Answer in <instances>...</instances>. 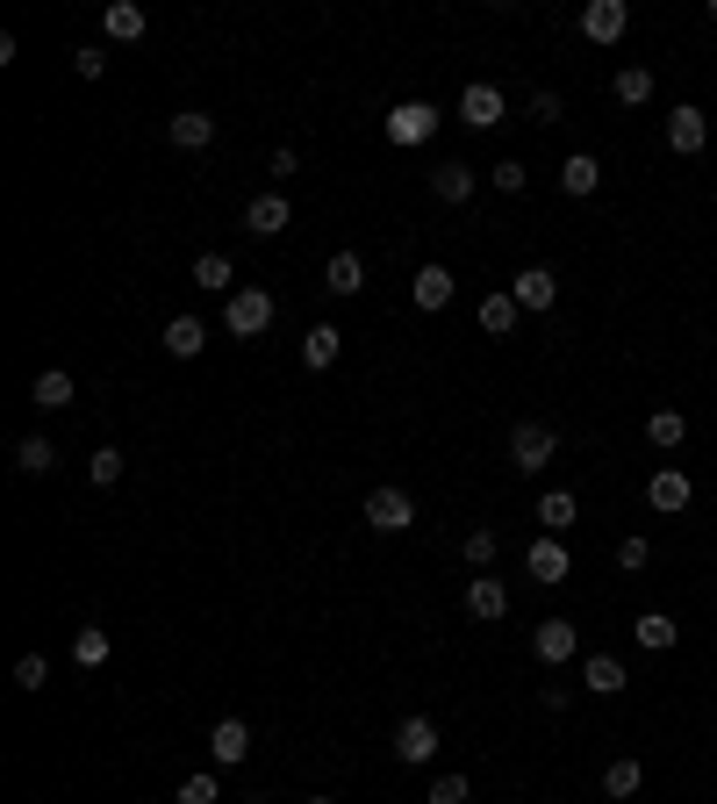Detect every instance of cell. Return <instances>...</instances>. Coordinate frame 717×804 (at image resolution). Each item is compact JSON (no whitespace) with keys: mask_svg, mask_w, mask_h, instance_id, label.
<instances>
[{"mask_svg":"<svg viewBox=\"0 0 717 804\" xmlns=\"http://www.w3.org/2000/svg\"><path fill=\"white\" fill-rule=\"evenodd\" d=\"M266 324H273V287H237L231 309H223V330L231 338H258Z\"/></svg>","mask_w":717,"mask_h":804,"instance_id":"6da1fadb","label":"cell"},{"mask_svg":"<svg viewBox=\"0 0 717 804\" xmlns=\"http://www.w3.org/2000/svg\"><path fill=\"white\" fill-rule=\"evenodd\" d=\"M553 452H560L553 424H516V431H510V467H516V475H539Z\"/></svg>","mask_w":717,"mask_h":804,"instance_id":"7a4b0ae2","label":"cell"},{"mask_svg":"<svg viewBox=\"0 0 717 804\" xmlns=\"http://www.w3.org/2000/svg\"><path fill=\"white\" fill-rule=\"evenodd\" d=\"M431 136H438V109L431 101H402V109L388 115V144L417 151V144H431Z\"/></svg>","mask_w":717,"mask_h":804,"instance_id":"3957f363","label":"cell"},{"mask_svg":"<svg viewBox=\"0 0 717 804\" xmlns=\"http://www.w3.org/2000/svg\"><path fill=\"white\" fill-rule=\"evenodd\" d=\"M366 525H373V532H409V525H417L409 489H373L366 496Z\"/></svg>","mask_w":717,"mask_h":804,"instance_id":"277c9868","label":"cell"},{"mask_svg":"<svg viewBox=\"0 0 717 804\" xmlns=\"http://www.w3.org/2000/svg\"><path fill=\"white\" fill-rule=\"evenodd\" d=\"M646 503L660 510V518H675V510H689V503H696V481L682 475V467H660V475L646 481Z\"/></svg>","mask_w":717,"mask_h":804,"instance_id":"5b68a950","label":"cell"},{"mask_svg":"<svg viewBox=\"0 0 717 804\" xmlns=\"http://www.w3.org/2000/svg\"><path fill=\"white\" fill-rule=\"evenodd\" d=\"M510 295H516V309H553V302H560V273L553 266H524V273H516V281H510Z\"/></svg>","mask_w":717,"mask_h":804,"instance_id":"8992f818","label":"cell"},{"mask_svg":"<svg viewBox=\"0 0 717 804\" xmlns=\"http://www.w3.org/2000/svg\"><path fill=\"white\" fill-rule=\"evenodd\" d=\"M531 654H539V661H553V669H560V661H574V654H582V632H574L567 618H545V625L531 632Z\"/></svg>","mask_w":717,"mask_h":804,"instance_id":"52a82bcc","label":"cell"},{"mask_svg":"<svg viewBox=\"0 0 717 804\" xmlns=\"http://www.w3.org/2000/svg\"><path fill=\"white\" fill-rule=\"evenodd\" d=\"M582 29H588V43H617L624 29H632V8H624V0H588Z\"/></svg>","mask_w":717,"mask_h":804,"instance_id":"ba28073f","label":"cell"},{"mask_svg":"<svg viewBox=\"0 0 717 804\" xmlns=\"http://www.w3.org/2000/svg\"><path fill=\"white\" fill-rule=\"evenodd\" d=\"M287 223H295V208H287V194H280V187L258 194V202L244 208V231H252V237H280Z\"/></svg>","mask_w":717,"mask_h":804,"instance_id":"9c48e42d","label":"cell"},{"mask_svg":"<svg viewBox=\"0 0 717 804\" xmlns=\"http://www.w3.org/2000/svg\"><path fill=\"white\" fill-rule=\"evenodd\" d=\"M460 123L467 130H495L502 123V86H488V80L467 86V94H460Z\"/></svg>","mask_w":717,"mask_h":804,"instance_id":"30bf717a","label":"cell"},{"mask_svg":"<svg viewBox=\"0 0 717 804\" xmlns=\"http://www.w3.org/2000/svg\"><path fill=\"white\" fill-rule=\"evenodd\" d=\"M524 568H531V582L560 589V582H567V574H574V560H567V546H560V539H539V546H531V553H524Z\"/></svg>","mask_w":717,"mask_h":804,"instance_id":"8fae6325","label":"cell"},{"mask_svg":"<svg viewBox=\"0 0 717 804\" xmlns=\"http://www.w3.org/2000/svg\"><path fill=\"white\" fill-rule=\"evenodd\" d=\"M431 754H438V725H431V719H402V733H395V762L423 769Z\"/></svg>","mask_w":717,"mask_h":804,"instance_id":"7c38bea8","label":"cell"},{"mask_svg":"<svg viewBox=\"0 0 717 804\" xmlns=\"http://www.w3.org/2000/svg\"><path fill=\"white\" fill-rule=\"evenodd\" d=\"M667 144H675L682 159H696V151L710 144V123H704V109H689V101H682V109L667 115Z\"/></svg>","mask_w":717,"mask_h":804,"instance_id":"4fadbf2b","label":"cell"},{"mask_svg":"<svg viewBox=\"0 0 717 804\" xmlns=\"http://www.w3.org/2000/svg\"><path fill=\"white\" fill-rule=\"evenodd\" d=\"M165 130H173L180 151H208V144H216V115H208V109H180Z\"/></svg>","mask_w":717,"mask_h":804,"instance_id":"5bb4252c","label":"cell"},{"mask_svg":"<svg viewBox=\"0 0 717 804\" xmlns=\"http://www.w3.org/2000/svg\"><path fill=\"white\" fill-rule=\"evenodd\" d=\"M208 747H216V769H237L244 754H252V725H244V719H216Z\"/></svg>","mask_w":717,"mask_h":804,"instance_id":"9a60e30c","label":"cell"},{"mask_svg":"<svg viewBox=\"0 0 717 804\" xmlns=\"http://www.w3.org/2000/svg\"><path fill=\"white\" fill-rule=\"evenodd\" d=\"M467 611L495 625V618H510V589H502L495 574H474V582H467Z\"/></svg>","mask_w":717,"mask_h":804,"instance_id":"2e32d148","label":"cell"},{"mask_svg":"<svg viewBox=\"0 0 717 804\" xmlns=\"http://www.w3.org/2000/svg\"><path fill=\"white\" fill-rule=\"evenodd\" d=\"M338 353H345V330L338 324H316L309 338H301V367H316V374L338 367Z\"/></svg>","mask_w":717,"mask_h":804,"instance_id":"e0dca14e","label":"cell"},{"mask_svg":"<svg viewBox=\"0 0 717 804\" xmlns=\"http://www.w3.org/2000/svg\"><path fill=\"white\" fill-rule=\"evenodd\" d=\"M474 165H460V159H445V165H438V173H431V194H438V202H452V208H460L467 202V194H474Z\"/></svg>","mask_w":717,"mask_h":804,"instance_id":"ac0fdd59","label":"cell"},{"mask_svg":"<svg viewBox=\"0 0 717 804\" xmlns=\"http://www.w3.org/2000/svg\"><path fill=\"white\" fill-rule=\"evenodd\" d=\"M202 345H208L202 316H173V324H165V353H173V359H202Z\"/></svg>","mask_w":717,"mask_h":804,"instance_id":"d6986e66","label":"cell"},{"mask_svg":"<svg viewBox=\"0 0 717 804\" xmlns=\"http://www.w3.org/2000/svg\"><path fill=\"white\" fill-rule=\"evenodd\" d=\"M101 29H109V43H136L144 37V8H136V0H109V8H101Z\"/></svg>","mask_w":717,"mask_h":804,"instance_id":"ffe728a7","label":"cell"},{"mask_svg":"<svg viewBox=\"0 0 717 804\" xmlns=\"http://www.w3.org/2000/svg\"><path fill=\"white\" fill-rule=\"evenodd\" d=\"M324 287H330V295H359V287H366V259H359V252H330Z\"/></svg>","mask_w":717,"mask_h":804,"instance_id":"44dd1931","label":"cell"},{"mask_svg":"<svg viewBox=\"0 0 717 804\" xmlns=\"http://www.w3.org/2000/svg\"><path fill=\"white\" fill-rule=\"evenodd\" d=\"M409 302H417V309H445V302H452V273L445 266H423L417 281H409Z\"/></svg>","mask_w":717,"mask_h":804,"instance_id":"7402d4cb","label":"cell"},{"mask_svg":"<svg viewBox=\"0 0 717 804\" xmlns=\"http://www.w3.org/2000/svg\"><path fill=\"white\" fill-rule=\"evenodd\" d=\"M574 518H582V503H574L567 489H545V496H539V525H545V539H560Z\"/></svg>","mask_w":717,"mask_h":804,"instance_id":"603a6c76","label":"cell"},{"mask_svg":"<svg viewBox=\"0 0 717 804\" xmlns=\"http://www.w3.org/2000/svg\"><path fill=\"white\" fill-rule=\"evenodd\" d=\"M72 396H80V388H72L65 367H43L37 388H29V403H43V409H72Z\"/></svg>","mask_w":717,"mask_h":804,"instance_id":"cb8c5ba5","label":"cell"},{"mask_svg":"<svg viewBox=\"0 0 717 804\" xmlns=\"http://www.w3.org/2000/svg\"><path fill=\"white\" fill-rule=\"evenodd\" d=\"M582 682H588L596 696H617V690H624V661H617V654H588V661H582Z\"/></svg>","mask_w":717,"mask_h":804,"instance_id":"d4e9b609","label":"cell"},{"mask_svg":"<svg viewBox=\"0 0 717 804\" xmlns=\"http://www.w3.org/2000/svg\"><path fill=\"white\" fill-rule=\"evenodd\" d=\"M560 187H567V194H596L603 187V165L588 159V151H574V159L560 165Z\"/></svg>","mask_w":717,"mask_h":804,"instance_id":"484cf974","label":"cell"},{"mask_svg":"<svg viewBox=\"0 0 717 804\" xmlns=\"http://www.w3.org/2000/svg\"><path fill=\"white\" fill-rule=\"evenodd\" d=\"M632 632H638V647H646V654H667V647H675V618H667V611H646Z\"/></svg>","mask_w":717,"mask_h":804,"instance_id":"4316f807","label":"cell"},{"mask_svg":"<svg viewBox=\"0 0 717 804\" xmlns=\"http://www.w3.org/2000/svg\"><path fill=\"white\" fill-rule=\"evenodd\" d=\"M516 316H524V309H516V295H488L481 302V330H495V338H510Z\"/></svg>","mask_w":717,"mask_h":804,"instance_id":"83f0119b","label":"cell"},{"mask_svg":"<svg viewBox=\"0 0 717 804\" xmlns=\"http://www.w3.org/2000/svg\"><path fill=\"white\" fill-rule=\"evenodd\" d=\"M646 438H653V446H682V438H689V417H682V409H653Z\"/></svg>","mask_w":717,"mask_h":804,"instance_id":"f1b7e54d","label":"cell"},{"mask_svg":"<svg viewBox=\"0 0 717 804\" xmlns=\"http://www.w3.org/2000/svg\"><path fill=\"white\" fill-rule=\"evenodd\" d=\"M14 467H22V475H51L58 446H51V438H22V446H14Z\"/></svg>","mask_w":717,"mask_h":804,"instance_id":"f546056e","label":"cell"},{"mask_svg":"<svg viewBox=\"0 0 717 804\" xmlns=\"http://www.w3.org/2000/svg\"><path fill=\"white\" fill-rule=\"evenodd\" d=\"M617 101H624V109H646V101H653V72L646 65H624L617 72Z\"/></svg>","mask_w":717,"mask_h":804,"instance_id":"4dcf8cb0","label":"cell"},{"mask_svg":"<svg viewBox=\"0 0 717 804\" xmlns=\"http://www.w3.org/2000/svg\"><path fill=\"white\" fill-rule=\"evenodd\" d=\"M638 783H646V769H638V762H610V769H603V797H610V804L632 797Z\"/></svg>","mask_w":717,"mask_h":804,"instance_id":"1f68e13d","label":"cell"},{"mask_svg":"<svg viewBox=\"0 0 717 804\" xmlns=\"http://www.w3.org/2000/svg\"><path fill=\"white\" fill-rule=\"evenodd\" d=\"M237 281V266L223 259V252H202V259H194V287H231Z\"/></svg>","mask_w":717,"mask_h":804,"instance_id":"d6a6232c","label":"cell"},{"mask_svg":"<svg viewBox=\"0 0 717 804\" xmlns=\"http://www.w3.org/2000/svg\"><path fill=\"white\" fill-rule=\"evenodd\" d=\"M72 661H80V669H101V661H109V632H101V625H86L80 640H72Z\"/></svg>","mask_w":717,"mask_h":804,"instance_id":"836d02e7","label":"cell"},{"mask_svg":"<svg viewBox=\"0 0 717 804\" xmlns=\"http://www.w3.org/2000/svg\"><path fill=\"white\" fill-rule=\"evenodd\" d=\"M86 481H94V489L122 481V452H115V446H94V460H86Z\"/></svg>","mask_w":717,"mask_h":804,"instance_id":"e575fe53","label":"cell"},{"mask_svg":"<svg viewBox=\"0 0 717 804\" xmlns=\"http://www.w3.org/2000/svg\"><path fill=\"white\" fill-rule=\"evenodd\" d=\"M467 797H474V783H467V776H452V769H445V776H431V804H467Z\"/></svg>","mask_w":717,"mask_h":804,"instance_id":"d590c367","label":"cell"},{"mask_svg":"<svg viewBox=\"0 0 717 804\" xmlns=\"http://www.w3.org/2000/svg\"><path fill=\"white\" fill-rule=\"evenodd\" d=\"M43 682H51V661H43V654H22V661H14V690H43Z\"/></svg>","mask_w":717,"mask_h":804,"instance_id":"8d00e7d4","label":"cell"},{"mask_svg":"<svg viewBox=\"0 0 717 804\" xmlns=\"http://www.w3.org/2000/svg\"><path fill=\"white\" fill-rule=\"evenodd\" d=\"M646 560H653V546L638 539V532H632V539L617 546V568H624V574H638V568H646Z\"/></svg>","mask_w":717,"mask_h":804,"instance_id":"74e56055","label":"cell"},{"mask_svg":"<svg viewBox=\"0 0 717 804\" xmlns=\"http://www.w3.org/2000/svg\"><path fill=\"white\" fill-rule=\"evenodd\" d=\"M460 553H467V568H488V560H495V532H467Z\"/></svg>","mask_w":717,"mask_h":804,"instance_id":"f35d334b","label":"cell"},{"mask_svg":"<svg viewBox=\"0 0 717 804\" xmlns=\"http://www.w3.org/2000/svg\"><path fill=\"white\" fill-rule=\"evenodd\" d=\"M180 804H216V776H208V769H202V776H187V783H180Z\"/></svg>","mask_w":717,"mask_h":804,"instance_id":"ab89813d","label":"cell"},{"mask_svg":"<svg viewBox=\"0 0 717 804\" xmlns=\"http://www.w3.org/2000/svg\"><path fill=\"white\" fill-rule=\"evenodd\" d=\"M72 72H80V80H101V72H109V58H101V43H86V51H72Z\"/></svg>","mask_w":717,"mask_h":804,"instance_id":"60d3db41","label":"cell"},{"mask_svg":"<svg viewBox=\"0 0 717 804\" xmlns=\"http://www.w3.org/2000/svg\"><path fill=\"white\" fill-rule=\"evenodd\" d=\"M488 180H495V187H502V194H516V187H524V180H531V173H524V165H516V159H502V165H495V173H488Z\"/></svg>","mask_w":717,"mask_h":804,"instance_id":"b9f144b4","label":"cell"},{"mask_svg":"<svg viewBox=\"0 0 717 804\" xmlns=\"http://www.w3.org/2000/svg\"><path fill=\"white\" fill-rule=\"evenodd\" d=\"M560 115H567V109H560V94H539V101H531V123H560Z\"/></svg>","mask_w":717,"mask_h":804,"instance_id":"7bdbcfd3","label":"cell"},{"mask_svg":"<svg viewBox=\"0 0 717 804\" xmlns=\"http://www.w3.org/2000/svg\"><path fill=\"white\" fill-rule=\"evenodd\" d=\"M309 804H338V797H309Z\"/></svg>","mask_w":717,"mask_h":804,"instance_id":"ee69618b","label":"cell"},{"mask_svg":"<svg viewBox=\"0 0 717 804\" xmlns=\"http://www.w3.org/2000/svg\"><path fill=\"white\" fill-rule=\"evenodd\" d=\"M710 22H717V0H710Z\"/></svg>","mask_w":717,"mask_h":804,"instance_id":"f6af8a7d","label":"cell"}]
</instances>
